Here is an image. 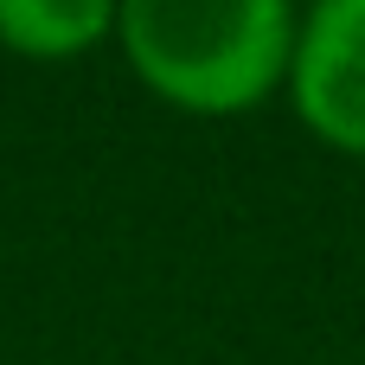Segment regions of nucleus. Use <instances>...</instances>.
Masks as SVG:
<instances>
[{"label":"nucleus","instance_id":"1","mask_svg":"<svg viewBox=\"0 0 365 365\" xmlns=\"http://www.w3.org/2000/svg\"><path fill=\"white\" fill-rule=\"evenodd\" d=\"M295 0H115L128 71L180 115H250L289 83Z\"/></svg>","mask_w":365,"mask_h":365},{"label":"nucleus","instance_id":"2","mask_svg":"<svg viewBox=\"0 0 365 365\" xmlns=\"http://www.w3.org/2000/svg\"><path fill=\"white\" fill-rule=\"evenodd\" d=\"M282 90L321 148L365 160V0H308Z\"/></svg>","mask_w":365,"mask_h":365},{"label":"nucleus","instance_id":"3","mask_svg":"<svg viewBox=\"0 0 365 365\" xmlns=\"http://www.w3.org/2000/svg\"><path fill=\"white\" fill-rule=\"evenodd\" d=\"M115 38V0H0V45L32 64H71Z\"/></svg>","mask_w":365,"mask_h":365}]
</instances>
